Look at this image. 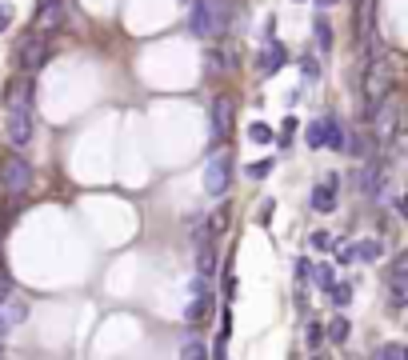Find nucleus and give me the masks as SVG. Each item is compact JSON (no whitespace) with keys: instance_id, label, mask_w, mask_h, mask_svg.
<instances>
[{"instance_id":"1","label":"nucleus","mask_w":408,"mask_h":360,"mask_svg":"<svg viewBox=\"0 0 408 360\" xmlns=\"http://www.w3.org/2000/svg\"><path fill=\"white\" fill-rule=\"evenodd\" d=\"M33 97H36V84L33 81H17L8 88V113H4V132L17 152L33 145L36 136V120H33Z\"/></svg>"},{"instance_id":"2","label":"nucleus","mask_w":408,"mask_h":360,"mask_svg":"<svg viewBox=\"0 0 408 360\" xmlns=\"http://www.w3.org/2000/svg\"><path fill=\"white\" fill-rule=\"evenodd\" d=\"M400 132H405V108L389 97L384 104L373 108V140L384 145V148H392L396 140H400Z\"/></svg>"},{"instance_id":"3","label":"nucleus","mask_w":408,"mask_h":360,"mask_svg":"<svg viewBox=\"0 0 408 360\" xmlns=\"http://www.w3.org/2000/svg\"><path fill=\"white\" fill-rule=\"evenodd\" d=\"M392 84H396L392 65L384 56H373L368 68H364V100H368V108H376V104H384L392 97Z\"/></svg>"},{"instance_id":"4","label":"nucleus","mask_w":408,"mask_h":360,"mask_svg":"<svg viewBox=\"0 0 408 360\" xmlns=\"http://www.w3.org/2000/svg\"><path fill=\"white\" fill-rule=\"evenodd\" d=\"M28 184H33V164L24 161L20 152H13V156H4V161H0V188H4V193L20 197Z\"/></svg>"},{"instance_id":"5","label":"nucleus","mask_w":408,"mask_h":360,"mask_svg":"<svg viewBox=\"0 0 408 360\" xmlns=\"http://www.w3.org/2000/svg\"><path fill=\"white\" fill-rule=\"evenodd\" d=\"M229 184H232V156H229V148H225V152H213L209 164H204V193L209 197H225Z\"/></svg>"},{"instance_id":"6","label":"nucleus","mask_w":408,"mask_h":360,"mask_svg":"<svg viewBox=\"0 0 408 360\" xmlns=\"http://www.w3.org/2000/svg\"><path fill=\"white\" fill-rule=\"evenodd\" d=\"M357 184H360V193H364L368 200H384V197H389V188H392L389 164H384V161H368L364 168H360Z\"/></svg>"},{"instance_id":"7","label":"nucleus","mask_w":408,"mask_h":360,"mask_svg":"<svg viewBox=\"0 0 408 360\" xmlns=\"http://www.w3.org/2000/svg\"><path fill=\"white\" fill-rule=\"evenodd\" d=\"M304 140H309L312 148H336V152H344V148H348L344 129L332 120V116H325V120H312L309 129H304Z\"/></svg>"},{"instance_id":"8","label":"nucleus","mask_w":408,"mask_h":360,"mask_svg":"<svg viewBox=\"0 0 408 360\" xmlns=\"http://www.w3.org/2000/svg\"><path fill=\"white\" fill-rule=\"evenodd\" d=\"M188 33L196 36V40H209V36H216L220 28H216V13L209 0H193L188 4Z\"/></svg>"},{"instance_id":"9","label":"nucleus","mask_w":408,"mask_h":360,"mask_svg":"<svg viewBox=\"0 0 408 360\" xmlns=\"http://www.w3.org/2000/svg\"><path fill=\"white\" fill-rule=\"evenodd\" d=\"M284 60H288V52H284V44L268 36V40H264V52H261V60H256V68H261V76H272V72H277V68L284 65Z\"/></svg>"},{"instance_id":"10","label":"nucleus","mask_w":408,"mask_h":360,"mask_svg":"<svg viewBox=\"0 0 408 360\" xmlns=\"http://www.w3.org/2000/svg\"><path fill=\"white\" fill-rule=\"evenodd\" d=\"M309 204H312V213H332V208H336V177H328L325 184H316L309 193Z\"/></svg>"},{"instance_id":"11","label":"nucleus","mask_w":408,"mask_h":360,"mask_svg":"<svg viewBox=\"0 0 408 360\" xmlns=\"http://www.w3.org/2000/svg\"><path fill=\"white\" fill-rule=\"evenodd\" d=\"M0 316H4V325H8V328H17L20 320L28 316V304H24V296L13 293L8 300H4V304H0Z\"/></svg>"},{"instance_id":"12","label":"nucleus","mask_w":408,"mask_h":360,"mask_svg":"<svg viewBox=\"0 0 408 360\" xmlns=\"http://www.w3.org/2000/svg\"><path fill=\"white\" fill-rule=\"evenodd\" d=\"M232 124V100H213V140H220Z\"/></svg>"},{"instance_id":"13","label":"nucleus","mask_w":408,"mask_h":360,"mask_svg":"<svg viewBox=\"0 0 408 360\" xmlns=\"http://www.w3.org/2000/svg\"><path fill=\"white\" fill-rule=\"evenodd\" d=\"M216 272V248L209 240H196V277H213Z\"/></svg>"},{"instance_id":"14","label":"nucleus","mask_w":408,"mask_h":360,"mask_svg":"<svg viewBox=\"0 0 408 360\" xmlns=\"http://www.w3.org/2000/svg\"><path fill=\"white\" fill-rule=\"evenodd\" d=\"M209 312H213V296H193V300L184 304V320H188V325H200Z\"/></svg>"},{"instance_id":"15","label":"nucleus","mask_w":408,"mask_h":360,"mask_svg":"<svg viewBox=\"0 0 408 360\" xmlns=\"http://www.w3.org/2000/svg\"><path fill=\"white\" fill-rule=\"evenodd\" d=\"M60 17H65V13H60V0H40V13H36V24H40V28H56Z\"/></svg>"},{"instance_id":"16","label":"nucleus","mask_w":408,"mask_h":360,"mask_svg":"<svg viewBox=\"0 0 408 360\" xmlns=\"http://www.w3.org/2000/svg\"><path fill=\"white\" fill-rule=\"evenodd\" d=\"M40 56H44L40 36H28V40L20 44V65H24V68H36V65H40Z\"/></svg>"},{"instance_id":"17","label":"nucleus","mask_w":408,"mask_h":360,"mask_svg":"<svg viewBox=\"0 0 408 360\" xmlns=\"http://www.w3.org/2000/svg\"><path fill=\"white\" fill-rule=\"evenodd\" d=\"M312 36H316V44H320V52L332 49V24H328V17H312Z\"/></svg>"},{"instance_id":"18","label":"nucleus","mask_w":408,"mask_h":360,"mask_svg":"<svg viewBox=\"0 0 408 360\" xmlns=\"http://www.w3.org/2000/svg\"><path fill=\"white\" fill-rule=\"evenodd\" d=\"M309 280L312 284H316V288H332V284H336V272H332V264H312V272H309Z\"/></svg>"},{"instance_id":"19","label":"nucleus","mask_w":408,"mask_h":360,"mask_svg":"<svg viewBox=\"0 0 408 360\" xmlns=\"http://www.w3.org/2000/svg\"><path fill=\"white\" fill-rule=\"evenodd\" d=\"M380 256H384V245H380V240H360V245H357V261L376 264Z\"/></svg>"},{"instance_id":"20","label":"nucleus","mask_w":408,"mask_h":360,"mask_svg":"<svg viewBox=\"0 0 408 360\" xmlns=\"http://www.w3.org/2000/svg\"><path fill=\"white\" fill-rule=\"evenodd\" d=\"M177 360H213V357H209V348H204L200 341H193V336H188V341L180 344Z\"/></svg>"},{"instance_id":"21","label":"nucleus","mask_w":408,"mask_h":360,"mask_svg":"<svg viewBox=\"0 0 408 360\" xmlns=\"http://www.w3.org/2000/svg\"><path fill=\"white\" fill-rule=\"evenodd\" d=\"M325 332H328V341L332 344H344L348 341V332H352V325H348L344 316H332V325H325Z\"/></svg>"},{"instance_id":"22","label":"nucleus","mask_w":408,"mask_h":360,"mask_svg":"<svg viewBox=\"0 0 408 360\" xmlns=\"http://www.w3.org/2000/svg\"><path fill=\"white\" fill-rule=\"evenodd\" d=\"M328 293H332V304H336V309H348V304H352V284H348V280L332 284Z\"/></svg>"},{"instance_id":"23","label":"nucleus","mask_w":408,"mask_h":360,"mask_svg":"<svg viewBox=\"0 0 408 360\" xmlns=\"http://www.w3.org/2000/svg\"><path fill=\"white\" fill-rule=\"evenodd\" d=\"M368 360H405V344H380V348H373Z\"/></svg>"},{"instance_id":"24","label":"nucleus","mask_w":408,"mask_h":360,"mask_svg":"<svg viewBox=\"0 0 408 360\" xmlns=\"http://www.w3.org/2000/svg\"><path fill=\"white\" fill-rule=\"evenodd\" d=\"M248 140H252V145H268V140H272V129L261 124V120H252V124H248Z\"/></svg>"},{"instance_id":"25","label":"nucleus","mask_w":408,"mask_h":360,"mask_svg":"<svg viewBox=\"0 0 408 360\" xmlns=\"http://www.w3.org/2000/svg\"><path fill=\"white\" fill-rule=\"evenodd\" d=\"M268 172H272V161H252V164L245 168V177H248V180H264Z\"/></svg>"},{"instance_id":"26","label":"nucleus","mask_w":408,"mask_h":360,"mask_svg":"<svg viewBox=\"0 0 408 360\" xmlns=\"http://www.w3.org/2000/svg\"><path fill=\"white\" fill-rule=\"evenodd\" d=\"M309 245L316 248V252H328V248H336V240H332V236L320 229V232H312V236H309Z\"/></svg>"},{"instance_id":"27","label":"nucleus","mask_w":408,"mask_h":360,"mask_svg":"<svg viewBox=\"0 0 408 360\" xmlns=\"http://www.w3.org/2000/svg\"><path fill=\"white\" fill-rule=\"evenodd\" d=\"M304 341H309V348H320V344L328 341V332H325V325H309V336H304Z\"/></svg>"},{"instance_id":"28","label":"nucleus","mask_w":408,"mask_h":360,"mask_svg":"<svg viewBox=\"0 0 408 360\" xmlns=\"http://www.w3.org/2000/svg\"><path fill=\"white\" fill-rule=\"evenodd\" d=\"M300 72H304V81H320V65H316V60H312V56H304V60H300Z\"/></svg>"},{"instance_id":"29","label":"nucleus","mask_w":408,"mask_h":360,"mask_svg":"<svg viewBox=\"0 0 408 360\" xmlns=\"http://www.w3.org/2000/svg\"><path fill=\"white\" fill-rule=\"evenodd\" d=\"M293 136H296V120L288 116V120H284V129H280V145L288 148V145H293Z\"/></svg>"},{"instance_id":"30","label":"nucleus","mask_w":408,"mask_h":360,"mask_svg":"<svg viewBox=\"0 0 408 360\" xmlns=\"http://www.w3.org/2000/svg\"><path fill=\"white\" fill-rule=\"evenodd\" d=\"M213 360H229V341L216 336V348H213Z\"/></svg>"},{"instance_id":"31","label":"nucleus","mask_w":408,"mask_h":360,"mask_svg":"<svg viewBox=\"0 0 408 360\" xmlns=\"http://www.w3.org/2000/svg\"><path fill=\"white\" fill-rule=\"evenodd\" d=\"M13 296V280H8V272H0V304Z\"/></svg>"},{"instance_id":"32","label":"nucleus","mask_w":408,"mask_h":360,"mask_svg":"<svg viewBox=\"0 0 408 360\" xmlns=\"http://www.w3.org/2000/svg\"><path fill=\"white\" fill-rule=\"evenodd\" d=\"M8 24H13V8H8V4H0V33H4Z\"/></svg>"},{"instance_id":"33","label":"nucleus","mask_w":408,"mask_h":360,"mask_svg":"<svg viewBox=\"0 0 408 360\" xmlns=\"http://www.w3.org/2000/svg\"><path fill=\"white\" fill-rule=\"evenodd\" d=\"M396 213H400V216L408 220V193H405V197H396Z\"/></svg>"},{"instance_id":"34","label":"nucleus","mask_w":408,"mask_h":360,"mask_svg":"<svg viewBox=\"0 0 408 360\" xmlns=\"http://www.w3.org/2000/svg\"><path fill=\"white\" fill-rule=\"evenodd\" d=\"M316 4H320V8H332V4H336V0H316Z\"/></svg>"},{"instance_id":"35","label":"nucleus","mask_w":408,"mask_h":360,"mask_svg":"<svg viewBox=\"0 0 408 360\" xmlns=\"http://www.w3.org/2000/svg\"><path fill=\"white\" fill-rule=\"evenodd\" d=\"M4 332H8V325H4V316H0V341H4Z\"/></svg>"},{"instance_id":"36","label":"nucleus","mask_w":408,"mask_h":360,"mask_svg":"<svg viewBox=\"0 0 408 360\" xmlns=\"http://www.w3.org/2000/svg\"><path fill=\"white\" fill-rule=\"evenodd\" d=\"M0 360H4V344H0Z\"/></svg>"},{"instance_id":"37","label":"nucleus","mask_w":408,"mask_h":360,"mask_svg":"<svg viewBox=\"0 0 408 360\" xmlns=\"http://www.w3.org/2000/svg\"><path fill=\"white\" fill-rule=\"evenodd\" d=\"M405 360H408V344H405Z\"/></svg>"}]
</instances>
